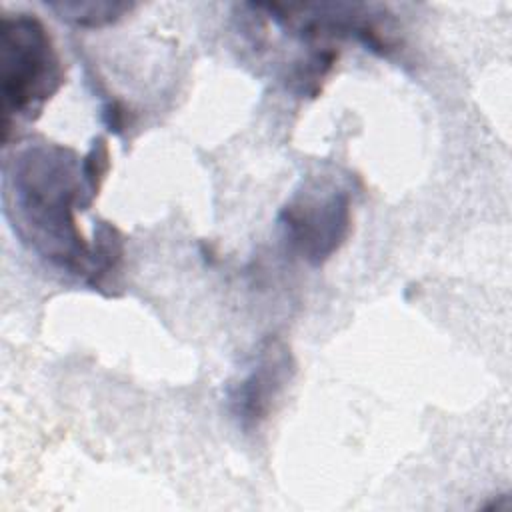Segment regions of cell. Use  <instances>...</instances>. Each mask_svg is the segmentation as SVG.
I'll return each instance as SVG.
<instances>
[{"instance_id":"1","label":"cell","mask_w":512,"mask_h":512,"mask_svg":"<svg viewBox=\"0 0 512 512\" xmlns=\"http://www.w3.org/2000/svg\"><path fill=\"white\" fill-rule=\"evenodd\" d=\"M8 184L24 238L50 262L88 276L90 248L74 222L76 206H90L82 178V158L56 144L26 148L14 158Z\"/></svg>"},{"instance_id":"2","label":"cell","mask_w":512,"mask_h":512,"mask_svg":"<svg viewBox=\"0 0 512 512\" xmlns=\"http://www.w3.org/2000/svg\"><path fill=\"white\" fill-rule=\"evenodd\" d=\"M2 98L6 120L32 118L64 82V72L44 24L30 14L2 18Z\"/></svg>"},{"instance_id":"3","label":"cell","mask_w":512,"mask_h":512,"mask_svg":"<svg viewBox=\"0 0 512 512\" xmlns=\"http://www.w3.org/2000/svg\"><path fill=\"white\" fill-rule=\"evenodd\" d=\"M280 222L292 248L310 264H322L348 236L350 196L334 190L322 198H296L282 210Z\"/></svg>"},{"instance_id":"4","label":"cell","mask_w":512,"mask_h":512,"mask_svg":"<svg viewBox=\"0 0 512 512\" xmlns=\"http://www.w3.org/2000/svg\"><path fill=\"white\" fill-rule=\"evenodd\" d=\"M290 352L276 340H270L256 358L252 370L228 390L232 414L242 428H258L270 414L274 402L292 378Z\"/></svg>"},{"instance_id":"5","label":"cell","mask_w":512,"mask_h":512,"mask_svg":"<svg viewBox=\"0 0 512 512\" xmlns=\"http://www.w3.org/2000/svg\"><path fill=\"white\" fill-rule=\"evenodd\" d=\"M124 256L120 232L110 222H98L94 228V246L90 250V266L86 282L94 290H102L106 280L118 272Z\"/></svg>"},{"instance_id":"6","label":"cell","mask_w":512,"mask_h":512,"mask_svg":"<svg viewBox=\"0 0 512 512\" xmlns=\"http://www.w3.org/2000/svg\"><path fill=\"white\" fill-rule=\"evenodd\" d=\"M50 8L56 10L60 18H66L76 26L100 28L118 20L132 6L124 2H60L50 4Z\"/></svg>"}]
</instances>
